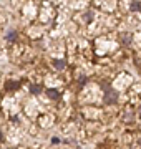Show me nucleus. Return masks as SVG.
Here are the masks:
<instances>
[{
	"mask_svg": "<svg viewBox=\"0 0 141 149\" xmlns=\"http://www.w3.org/2000/svg\"><path fill=\"white\" fill-rule=\"evenodd\" d=\"M101 88H103V103L105 104H116L118 101V91L113 90L108 83H101Z\"/></svg>",
	"mask_w": 141,
	"mask_h": 149,
	"instance_id": "nucleus-1",
	"label": "nucleus"
},
{
	"mask_svg": "<svg viewBox=\"0 0 141 149\" xmlns=\"http://www.w3.org/2000/svg\"><path fill=\"white\" fill-rule=\"evenodd\" d=\"M131 40H133L131 33H128V32L119 33V42H121V45H123V47H130V45H131Z\"/></svg>",
	"mask_w": 141,
	"mask_h": 149,
	"instance_id": "nucleus-2",
	"label": "nucleus"
},
{
	"mask_svg": "<svg viewBox=\"0 0 141 149\" xmlns=\"http://www.w3.org/2000/svg\"><path fill=\"white\" fill-rule=\"evenodd\" d=\"M5 88L8 91H15V90H18V88H20V81H7Z\"/></svg>",
	"mask_w": 141,
	"mask_h": 149,
	"instance_id": "nucleus-3",
	"label": "nucleus"
},
{
	"mask_svg": "<svg viewBox=\"0 0 141 149\" xmlns=\"http://www.w3.org/2000/svg\"><path fill=\"white\" fill-rule=\"evenodd\" d=\"M53 66L57 70H65L66 68V61L65 60H53Z\"/></svg>",
	"mask_w": 141,
	"mask_h": 149,
	"instance_id": "nucleus-4",
	"label": "nucleus"
},
{
	"mask_svg": "<svg viewBox=\"0 0 141 149\" xmlns=\"http://www.w3.org/2000/svg\"><path fill=\"white\" fill-rule=\"evenodd\" d=\"M47 96H48V98H52V100H58L60 93L57 90H53V88H48V90H47Z\"/></svg>",
	"mask_w": 141,
	"mask_h": 149,
	"instance_id": "nucleus-5",
	"label": "nucleus"
},
{
	"mask_svg": "<svg viewBox=\"0 0 141 149\" xmlns=\"http://www.w3.org/2000/svg\"><path fill=\"white\" fill-rule=\"evenodd\" d=\"M30 93L32 95H40L42 93V85H30Z\"/></svg>",
	"mask_w": 141,
	"mask_h": 149,
	"instance_id": "nucleus-6",
	"label": "nucleus"
},
{
	"mask_svg": "<svg viewBox=\"0 0 141 149\" xmlns=\"http://www.w3.org/2000/svg\"><path fill=\"white\" fill-rule=\"evenodd\" d=\"M17 37H18V35H17L15 30H10V32H7V35H5V38L8 40V42H15Z\"/></svg>",
	"mask_w": 141,
	"mask_h": 149,
	"instance_id": "nucleus-7",
	"label": "nucleus"
},
{
	"mask_svg": "<svg viewBox=\"0 0 141 149\" xmlns=\"http://www.w3.org/2000/svg\"><path fill=\"white\" fill-rule=\"evenodd\" d=\"M130 10L131 12H140L141 10V2H131L130 3Z\"/></svg>",
	"mask_w": 141,
	"mask_h": 149,
	"instance_id": "nucleus-8",
	"label": "nucleus"
},
{
	"mask_svg": "<svg viewBox=\"0 0 141 149\" xmlns=\"http://www.w3.org/2000/svg\"><path fill=\"white\" fill-rule=\"evenodd\" d=\"M85 20H87V22H91V20H93V12H91V10L85 13Z\"/></svg>",
	"mask_w": 141,
	"mask_h": 149,
	"instance_id": "nucleus-9",
	"label": "nucleus"
},
{
	"mask_svg": "<svg viewBox=\"0 0 141 149\" xmlns=\"http://www.w3.org/2000/svg\"><path fill=\"white\" fill-rule=\"evenodd\" d=\"M0 143H3V133L0 131Z\"/></svg>",
	"mask_w": 141,
	"mask_h": 149,
	"instance_id": "nucleus-10",
	"label": "nucleus"
},
{
	"mask_svg": "<svg viewBox=\"0 0 141 149\" xmlns=\"http://www.w3.org/2000/svg\"><path fill=\"white\" fill-rule=\"evenodd\" d=\"M138 113H140V114H141V104H140V108H138Z\"/></svg>",
	"mask_w": 141,
	"mask_h": 149,
	"instance_id": "nucleus-11",
	"label": "nucleus"
},
{
	"mask_svg": "<svg viewBox=\"0 0 141 149\" xmlns=\"http://www.w3.org/2000/svg\"><path fill=\"white\" fill-rule=\"evenodd\" d=\"M140 146H141V139H140Z\"/></svg>",
	"mask_w": 141,
	"mask_h": 149,
	"instance_id": "nucleus-12",
	"label": "nucleus"
},
{
	"mask_svg": "<svg viewBox=\"0 0 141 149\" xmlns=\"http://www.w3.org/2000/svg\"><path fill=\"white\" fill-rule=\"evenodd\" d=\"M12 149H15V148H12Z\"/></svg>",
	"mask_w": 141,
	"mask_h": 149,
	"instance_id": "nucleus-13",
	"label": "nucleus"
}]
</instances>
